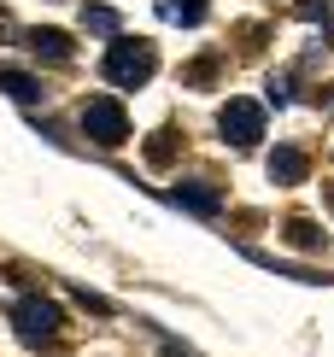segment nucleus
Wrapping results in <instances>:
<instances>
[{
    "label": "nucleus",
    "instance_id": "f257e3e1",
    "mask_svg": "<svg viewBox=\"0 0 334 357\" xmlns=\"http://www.w3.org/2000/svg\"><path fill=\"white\" fill-rule=\"evenodd\" d=\"M153 65H159L153 41H129V36H117L112 53H106V82H117V88H141L147 77H153Z\"/></svg>",
    "mask_w": 334,
    "mask_h": 357
},
{
    "label": "nucleus",
    "instance_id": "1a4fd4ad",
    "mask_svg": "<svg viewBox=\"0 0 334 357\" xmlns=\"http://www.w3.org/2000/svg\"><path fill=\"white\" fill-rule=\"evenodd\" d=\"M82 29H94V36H117V12L112 6H82Z\"/></svg>",
    "mask_w": 334,
    "mask_h": 357
},
{
    "label": "nucleus",
    "instance_id": "423d86ee",
    "mask_svg": "<svg viewBox=\"0 0 334 357\" xmlns=\"http://www.w3.org/2000/svg\"><path fill=\"white\" fill-rule=\"evenodd\" d=\"M170 205H188V211H200V217H217V188H194V182H182V188H170Z\"/></svg>",
    "mask_w": 334,
    "mask_h": 357
},
{
    "label": "nucleus",
    "instance_id": "7ed1b4c3",
    "mask_svg": "<svg viewBox=\"0 0 334 357\" xmlns=\"http://www.w3.org/2000/svg\"><path fill=\"white\" fill-rule=\"evenodd\" d=\"M217 129H223V141L252 146L258 135H264V106H252V100H229V106L217 112Z\"/></svg>",
    "mask_w": 334,
    "mask_h": 357
},
{
    "label": "nucleus",
    "instance_id": "ddd939ff",
    "mask_svg": "<svg viewBox=\"0 0 334 357\" xmlns=\"http://www.w3.org/2000/svg\"><path fill=\"white\" fill-rule=\"evenodd\" d=\"M328 205H334V193H328Z\"/></svg>",
    "mask_w": 334,
    "mask_h": 357
},
{
    "label": "nucleus",
    "instance_id": "6e6552de",
    "mask_svg": "<svg viewBox=\"0 0 334 357\" xmlns=\"http://www.w3.org/2000/svg\"><path fill=\"white\" fill-rule=\"evenodd\" d=\"M0 88H6L12 100H24V106H36V100H41V82L24 77V70H0Z\"/></svg>",
    "mask_w": 334,
    "mask_h": 357
},
{
    "label": "nucleus",
    "instance_id": "f8f14e48",
    "mask_svg": "<svg viewBox=\"0 0 334 357\" xmlns=\"http://www.w3.org/2000/svg\"><path fill=\"white\" fill-rule=\"evenodd\" d=\"M164 357H182V351H164Z\"/></svg>",
    "mask_w": 334,
    "mask_h": 357
},
{
    "label": "nucleus",
    "instance_id": "f03ea898",
    "mask_svg": "<svg viewBox=\"0 0 334 357\" xmlns=\"http://www.w3.org/2000/svg\"><path fill=\"white\" fill-rule=\"evenodd\" d=\"M82 135L100 141V146H124V141H129V112L117 106V100L94 94V100L82 106Z\"/></svg>",
    "mask_w": 334,
    "mask_h": 357
},
{
    "label": "nucleus",
    "instance_id": "9b49d317",
    "mask_svg": "<svg viewBox=\"0 0 334 357\" xmlns=\"http://www.w3.org/2000/svg\"><path fill=\"white\" fill-rule=\"evenodd\" d=\"M164 18H176V24H200V18H205V0H164Z\"/></svg>",
    "mask_w": 334,
    "mask_h": 357
},
{
    "label": "nucleus",
    "instance_id": "0eeeda50",
    "mask_svg": "<svg viewBox=\"0 0 334 357\" xmlns=\"http://www.w3.org/2000/svg\"><path fill=\"white\" fill-rule=\"evenodd\" d=\"M29 53H36V59H53V65H65V59H71V41L59 36V29H29Z\"/></svg>",
    "mask_w": 334,
    "mask_h": 357
},
{
    "label": "nucleus",
    "instance_id": "39448f33",
    "mask_svg": "<svg viewBox=\"0 0 334 357\" xmlns=\"http://www.w3.org/2000/svg\"><path fill=\"white\" fill-rule=\"evenodd\" d=\"M270 182H282V188L305 182V153H299V146H276V153H270Z\"/></svg>",
    "mask_w": 334,
    "mask_h": 357
},
{
    "label": "nucleus",
    "instance_id": "20e7f679",
    "mask_svg": "<svg viewBox=\"0 0 334 357\" xmlns=\"http://www.w3.org/2000/svg\"><path fill=\"white\" fill-rule=\"evenodd\" d=\"M12 322H18V334L29 340V346H41V340L59 334V305H48V299H18V305H12Z\"/></svg>",
    "mask_w": 334,
    "mask_h": 357
},
{
    "label": "nucleus",
    "instance_id": "9d476101",
    "mask_svg": "<svg viewBox=\"0 0 334 357\" xmlns=\"http://www.w3.org/2000/svg\"><path fill=\"white\" fill-rule=\"evenodd\" d=\"M287 241H293L299 252H317V246H323V234H317V222H305V217H293V222H287Z\"/></svg>",
    "mask_w": 334,
    "mask_h": 357
}]
</instances>
